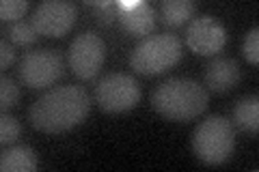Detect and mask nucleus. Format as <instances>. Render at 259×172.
I'll list each match as a JSON object with an SVG mask.
<instances>
[{"label": "nucleus", "mask_w": 259, "mask_h": 172, "mask_svg": "<svg viewBox=\"0 0 259 172\" xmlns=\"http://www.w3.org/2000/svg\"><path fill=\"white\" fill-rule=\"evenodd\" d=\"M91 112V97L84 86H52L30 105V125L44 134H61L80 125Z\"/></svg>", "instance_id": "f257e3e1"}, {"label": "nucleus", "mask_w": 259, "mask_h": 172, "mask_svg": "<svg viewBox=\"0 0 259 172\" xmlns=\"http://www.w3.org/2000/svg\"><path fill=\"white\" fill-rule=\"evenodd\" d=\"M209 95L205 86L190 78H166L151 91V105L168 121L188 123L205 112Z\"/></svg>", "instance_id": "f03ea898"}, {"label": "nucleus", "mask_w": 259, "mask_h": 172, "mask_svg": "<svg viewBox=\"0 0 259 172\" xmlns=\"http://www.w3.org/2000/svg\"><path fill=\"white\" fill-rule=\"evenodd\" d=\"M184 43L173 32H162L141 39L130 52V67L143 76H158L182 61Z\"/></svg>", "instance_id": "7ed1b4c3"}, {"label": "nucleus", "mask_w": 259, "mask_h": 172, "mask_svg": "<svg viewBox=\"0 0 259 172\" xmlns=\"http://www.w3.org/2000/svg\"><path fill=\"white\" fill-rule=\"evenodd\" d=\"M192 149L194 155L209 166L229 159V155L236 149L233 123L225 117H218V114H212L205 121H201L192 134Z\"/></svg>", "instance_id": "20e7f679"}, {"label": "nucleus", "mask_w": 259, "mask_h": 172, "mask_svg": "<svg viewBox=\"0 0 259 172\" xmlns=\"http://www.w3.org/2000/svg\"><path fill=\"white\" fill-rule=\"evenodd\" d=\"M18 76L24 86L39 91L56 84L65 76V61L54 47H35L24 52L18 65Z\"/></svg>", "instance_id": "39448f33"}, {"label": "nucleus", "mask_w": 259, "mask_h": 172, "mask_svg": "<svg viewBox=\"0 0 259 172\" xmlns=\"http://www.w3.org/2000/svg\"><path fill=\"white\" fill-rule=\"evenodd\" d=\"M141 97L143 91L139 80L130 73H106L95 84V103L110 114L132 110Z\"/></svg>", "instance_id": "423d86ee"}, {"label": "nucleus", "mask_w": 259, "mask_h": 172, "mask_svg": "<svg viewBox=\"0 0 259 172\" xmlns=\"http://www.w3.org/2000/svg\"><path fill=\"white\" fill-rule=\"evenodd\" d=\"M106 61V43L93 30H84L69 43L67 63L80 80H93Z\"/></svg>", "instance_id": "0eeeda50"}, {"label": "nucleus", "mask_w": 259, "mask_h": 172, "mask_svg": "<svg viewBox=\"0 0 259 172\" xmlns=\"http://www.w3.org/2000/svg\"><path fill=\"white\" fill-rule=\"evenodd\" d=\"M184 43L199 56H216L227 43V30L212 15H199L186 26Z\"/></svg>", "instance_id": "6e6552de"}, {"label": "nucleus", "mask_w": 259, "mask_h": 172, "mask_svg": "<svg viewBox=\"0 0 259 172\" xmlns=\"http://www.w3.org/2000/svg\"><path fill=\"white\" fill-rule=\"evenodd\" d=\"M76 22V5L69 0H48L35 7L30 15V24L37 35L46 37H63Z\"/></svg>", "instance_id": "1a4fd4ad"}, {"label": "nucleus", "mask_w": 259, "mask_h": 172, "mask_svg": "<svg viewBox=\"0 0 259 172\" xmlns=\"http://www.w3.org/2000/svg\"><path fill=\"white\" fill-rule=\"evenodd\" d=\"M117 9L121 28L132 37H147L156 26V11L149 3H121Z\"/></svg>", "instance_id": "9d476101"}, {"label": "nucleus", "mask_w": 259, "mask_h": 172, "mask_svg": "<svg viewBox=\"0 0 259 172\" xmlns=\"http://www.w3.org/2000/svg\"><path fill=\"white\" fill-rule=\"evenodd\" d=\"M240 65L229 56H214L205 67V86L212 93H227L240 82Z\"/></svg>", "instance_id": "9b49d317"}, {"label": "nucleus", "mask_w": 259, "mask_h": 172, "mask_svg": "<svg viewBox=\"0 0 259 172\" xmlns=\"http://www.w3.org/2000/svg\"><path fill=\"white\" fill-rule=\"evenodd\" d=\"M37 153L26 144H18L0 155V170L3 172H32L37 170Z\"/></svg>", "instance_id": "f8f14e48"}, {"label": "nucleus", "mask_w": 259, "mask_h": 172, "mask_svg": "<svg viewBox=\"0 0 259 172\" xmlns=\"http://www.w3.org/2000/svg\"><path fill=\"white\" fill-rule=\"evenodd\" d=\"M233 125L242 132H257L259 127V99L257 95L240 97L233 105Z\"/></svg>", "instance_id": "ddd939ff"}, {"label": "nucleus", "mask_w": 259, "mask_h": 172, "mask_svg": "<svg viewBox=\"0 0 259 172\" xmlns=\"http://www.w3.org/2000/svg\"><path fill=\"white\" fill-rule=\"evenodd\" d=\"M194 11H197V5L192 0H162V7H160L162 20L171 28L186 24L194 15Z\"/></svg>", "instance_id": "4468645a"}, {"label": "nucleus", "mask_w": 259, "mask_h": 172, "mask_svg": "<svg viewBox=\"0 0 259 172\" xmlns=\"http://www.w3.org/2000/svg\"><path fill=\"white\" fill-rule=\"evenodd\" d=\"M20 86L15 84V80L11 76H7V73H3L0 76V108H3V112H7L9 108H15V105L20 103Z\"/></svg>", "instance_id": "2eb2a0df"}, {"label": "nucleus", "mask_w": 259, "mask_h": 172, "mask_svg": "<svg viewBox=\"0 0 259 172\" xmlns=\"http://www.w3.org/2000/svg\"><path fill=\"white\" fill-rule=\"evenodd\" d=\"M37 30L35 26H32L30 22L26 20H18V22H13L11 24V28H9V39L13 41V45H30V43H35L37 41Z\"/></svg>", "instance_id": "dca6fc26"}, {"label": "nucleus", "mask_w": 259, "mask_h": 172, "mask_svg": "<svg viewBox=\"0 0 259 172\" xmlns=\"http://www.w3.org/2000/svg\"><path fill=\"white\" fill-rule=\"evenodd\" d=\"M20 136H22L20 121L5 112L3 119H0V142H3V144H11V142L18 140Z\"/></svg>", "instance_id": "f3484780"}, {"label": "nucleus", "mask_w": 259, "mask_h": 172, "mask_svg": "<svg viewBox=\"0 0 259 172\" xmlns=\"http://www.w3.org/2000/svg\"><path fill=\"white\" fill-rule=\"evenodd\" d=\"M28 7H30L28 0H3L0 3V18L5 22H9V20L18 22L28 11Z\"/></svg>", "instance_id": "a211bd4d"}, {"label": "nucleus", "mask_w": 259, "mask_h": 172, "mask_svg": "<svg viewBox=\"0 0 259 172\" xmlns=\"http://www.w3.org/2000/svg\"><path fill=\"white\" fill-rule=\"evenodd\" d=\"M242 52H244V59L250 65L259 63V28L257 26H253L246 32L244 43H242Z\"/></svg>", "instance_id": "6ab92c4d"}, {"label": "nucleus", "mask_w": 259, "mask_h": 172, "mask_svg": "<svg viewBox=\"0 0 259 172\" xmlns=\"http://www.w3.org/2000/svg\"><path fill=\"white\" fill-rule=\"evenodd\" d=\"M0 65H3V69H7L9 65L15 61V50H13V45H9V39L3 37L0 39Z\"/></svg>", "instance_id": "aec40b11"}]
</instances>
